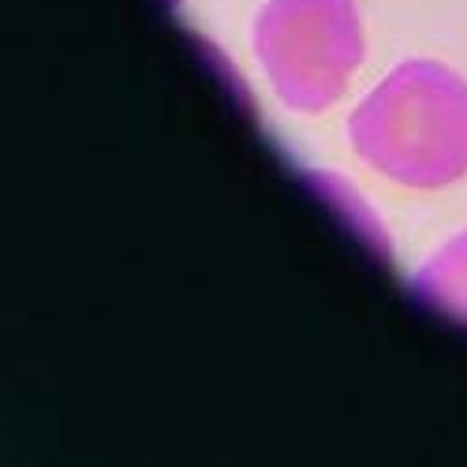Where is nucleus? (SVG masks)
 <instances>
[{
	"instance_id": "obj_1",
	"label": "nucleus",
	"mask_w": 467,
	"mask_h": 467,
	"mask_svg": "<svg viewBox=\"0 0 467 467\" xmlns=\"http://www.w3.org/2000/svg\"><path fill=\"white\" fill-rule=\"evenodd\" d=\"M348 139L385 180L449 187L467 176V79L438 60H404L356 105Z\"/></svg>"
},
{
	"instance_id": "obj_2",
	"label": "nucleus",
	"mask_w": 467,
	"mask_h": 467,
	"mask_svg": "<svg viewBox=\"0 0 467 467\" xmlns=\"http://www.w3.org/2000/svg\"><path fill=\"white\" fill-rule=\"evenodd\" d=\"M254 53L288 109H329L363 64L356 0H269L254 19Z\"/></svg>"
},
{
	"instance_id": "obj_3",
	"label": "nucleus",
	"mask_w": 467,
	"mask_h": 467,
	"mask_svg": "<svg viewBox=\"0 0 467 467\" xmlns=\"http://www.w3.org/2000/svg\"><path fill=\"white\" fill-rule=\"evenodd\" d=\"M415 292L419 299L434 303L441 315L467 322V232L449 240L431 265H422Z\"/></svg>"
}]
</instances>
